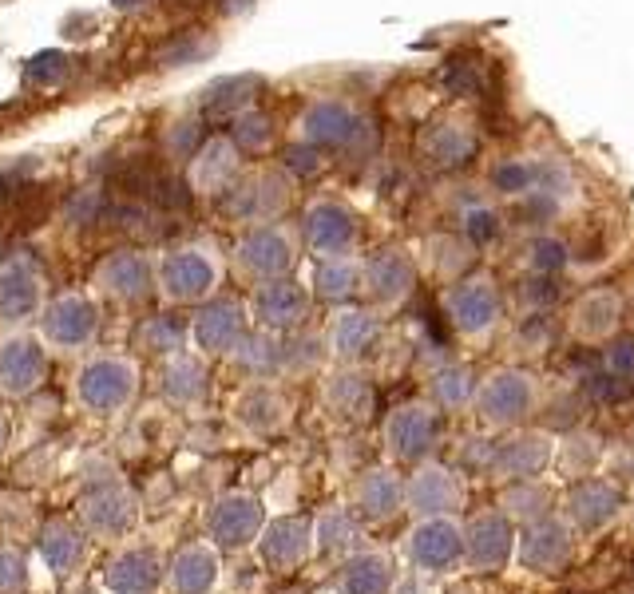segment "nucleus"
Masks as SVG:
<instances>
[{
    "label": "nucleus",
    "mask_w": 634,
    "mask_h": 594,
    "mask_svg": "<svg viewBox=\"0 0 634 594\" xmlns=\"http://www.w3.org/2000/svg\"><path fill=\"white\" fill-rule=\"evenodd\" d=\"M80 523L92 539H107V543H123V539L135 535L139 503H135V492L123 484V476L115 468H100L96 476L84 480Z\"/></svg>",
    "instance_id": "1"
},
{
    "label": "nucleus",
    "mask_w": 634,
    "mask_h": 594,
    "mask_svg": "<svg viewBox=\"0 0 634 594\" xmlns=\"http://www.w3.org/2000/svg\"><path fill=\"white\" fill-rule=\"evenodd\" d=\"M139 389V369L127 357H96L76 373V400L92 416H115Z\"/></svg>",
    "instance_id": "2"
},
{
    "label": "nucleus",
    "mask_w": 634,
    "mask_h": 594,
    "mask_svg": "<svg viewBox=\"0 0 634 594\" xmlns=\"http://www.w3.org/2000/svg\"><path fill=\"white\" fill-rule=\"evenodd\" d=\"M167 555L147 539H123L104 567V594H163Z\"/></svg>",
    "instance_id": "3"
},
{
    "label": "nucleus",
    "mask_w": 634,
    "mask_h": 594,
    "mask_svg": "<svg viewBox=\"0 0 634 594\" xmlns=\"http://www.w3.org/2000/svg\"><path fill=\"white\" fill-rule=\"evenodd\" d=\"M266 527V507L250 492H222L207 511V539L218 551H246Z\"/></svg>",
    "instance_id": "4"
},
{
    "label": "nucleus",
    "mask_w": 634,
    "mask_h": 594,
    "mask_svg": "<svg viewBox=\"0 0 634 594\" xmlns=\"http://www.w3.org/2000/svg\"><path fill=\"white\" fill-rule=\"evenodd\" d=\"M36 559L48 575L56 579H72L88 567L92 559V535L84 531V523L72 519H48L36 531Z\"/></svg>",
    "instance_id": "5"
},
{
    "label": "nucleus",
    "mask_w": 634,
    "mask_h": 594,
    "mask_svg": "<svg viewBox=\"0 0 634 594\" xmlns=\"http://www.w3.org/2000/svg\"><path fill=\"white\" fill-rule=\"evenodd\" d=\"M254 547H258V559L270 567V571H278V575H286V571H298L310 555H314V527L306 523V519H298V515H282V519H270L266 527H262V535L254 539Z\"/></svg>",
    "instance_id": "6"
},
{
    "label": "nucleus",
    "mask_w": 634,
    "mask_h": 594,
    "mask_svg": "<svg viewBox=\"0 0 634 594\" xmlns=\"http://www.w3.org/2000/svg\"><path fill=\"white\" fill-rule=\"evenodd\" d=\"M222 583V551L211 539H195L167 559V594H214Z\"/></svg>",
    "instance_id": "7"
},
{
    "label": "nucleus",
    "mask_w": 634,
    "mask_h": 594,
    "mask_svg": "<svg viewBox=\"0 0 634 594\" xmlns=\"http://www.w3.org/2000/svg\"><path fill=\"white\" fill-rule=\"evenodd\" d=\"M44 373H48V353L36 337L16 333L0 341V393L4 396L36 393Z\"/></svg>",
    "instance_id": "8"
},
{
    "label": "nucleus",
    "mask_w": 634,
    "mask_h": 594,
    "mask_svg": "<svg viewBox=\"0 0 634 594\" xmlns=\"http://www.w3.org/2000/svg\"><path fill=\"white\" fill-rule=\"evenodd\" d=\"M40 325H44V341L48 345H56V349H80V345H88L96 337L100 317H96V305L88 297L68 294L44 309Z\"/></svg>",
    "instance_id": "9"
},
{
    "label": "nucleus",
    "mask_w": 634,
    "mask_h": 594,
    "mask_svg": "<svg viewBox=\"0 0 634 594\" xmlns=\"http://www.w3.org/2000/svg\"><path fill=\"white\" fill-rule=\"evenodd\" d=\"M444 309H448V317H452L456 329L484 333L500 317V294H496V286L488 278H468V282H456L444 294Z\"/></svg>",
    "instance_id": "10"
},
{
    "label": "nucleus",
    "mask_w": 634,
    "mask_h": 594,
    "mask_svg": "<svg viewBox=\"0 0 634 594\" xmlns=\"http://www.w3.org/2000/svg\"><path fill=\"white\" fill-rule=\"evenodd\" d=\"M421 159L432 171H460L476 159L480 151V139L472 127L464 123H432L421 131Z\"/></svg>",
    "instance_id": "11"
},
{
    "label": "nucleus",
    "mask_w": 634,
    "mask_h": 594,
    "mask_svg": "<svg viewBox=\"0 0 634 594\" xmlns=\"http://www.w3.org/2000/svg\"><path fill=\"white\" fill-rule=\"evenodd\" d=\"M436 436H440V420L428 404H401L385 424V440H389L393 456H401V460H421L436 444Z\"/></svg>",
    "instance_id": "12"
},
{
    "label": "nucleus",
    "mask_w": 634,
    "mask_h": 594,
    "mask_svg": "<svg viewBox=\"0 0 634 594\" xmlns=\"http://www.w3.org/2000/svg\"><path fill=\"white\" fill-rule=\"evenodd\" d=\"M191 337H195V345L203 353H214V357L234 353L242 345V337H246V313H242V305L238 301H214L207 309H199V317L191 325Z\"/></svg>",
    "instance_id": "13"
},
{
    "label": "nucleus",
    "mask_w": 634,
    "mask_h": 594,
    "mask_svg": "<svg viewBox=\"0 0 634 594\" xmlns=\"http://www.w3.org/2000/svg\"><path fill=\"white\" fill-rule=\"evenodd\" d=\"M159 282H163V290H167L171 301H199V297H207L214 290L218 270H214V262L207 254H199V250H179V254H171V258L163 262Z\"/></svg>",
    "instance_id": "14"
},
{
    "label": "nucleus",
    "mask_w": 634,
    "mask_h": 594,
    "mask_svg": "<svg viewBox=\"0 0 634 594\" xmlns=\"http://www.w3.org/2000/svg\"><path fill=\"white\" fill-rule=\"evenodd\" d=\"M238 262H242L250 274L266 278V282H270V278H286L290 266H294V242H290L278 226H262V230H254V234L242 238Z\"/></svg>",
    "instance_id": "15"
},
{
    "label": "nucleus",
    "mask_w": 634,
    "mask_h": 594,
    "mask_svg": "<svg viewBox=\"0 0 634 594\" xmlns=\"http://www.w3.org/2000/svg\"><path fill=\"white\" fill-rule=\"evenodd\" d=\"M254 313L266 329H294L306 321L310 313V297L298 282L290 278H270L258 294H254Z\"/></svg>",
    "instance_id": "16"
},
{
    "label": "nucleus",
    "mask_w": 634,
    "mask_h": 594,
    "mask_svg": "<svg viewBox=\"0 0 634 594\" xmlns=\"http://www.w3.org/2000/svg\"><path fill=\"white\" fill-rule=\"evenodd\" d=\"M476 400H480V412H484L488 420H496V424H512V420H520V416L531 408V400H535V385H531L528 373L508 369V373H496V377L480 389Z\"/></svg>",
    "instance_id": "17"
},
{
    "label": "nucleus",
    "mask_w": 634,
    "mask_h": 594,
    "mask_svg": "<svg viewBox=\"0 0 634 594\" xmlns=\"http://www.w3.org/2000/svg\"><path fill=\"white\" fill-rule=\"evenodd\" d=\"M361 123H365V119H361L349 103H337V99H321V103H314V107L306 111V119H302L310 143H317V147H345V151H349V143L357 139Z\"/></svg>",
    "instance_id": "18"
},
{
    "label": "nucleus",
    "mask_w": 634,
    "mask_h": 594,
    "mask_svg": "<svg viewBox=\"0 0 634 594\" xmlns=\"http://www.w3.org/2000/svg\"><path fill=\"white\" fill-rule=\"evenodd\" d=\"M306 242L314 246L317 254H345L353 242H357V222L345 206L337 202H317L314 210L306 214Z\"/></svg>",
    "instance_id": "19"
},
{
    "label": "nucleus",
    "mask_w": 634,
    "mask_h": 594,
    "mask_svg": "<svg viewBox=\"0 0 634 594\" xmlns=\"http://www.w3.org/2000/svg\"><path fill=\"white\" fill-rule=\"evenodd\" d=\"M365 286H369V294L377 297V301L397 305L401 297L413 294V286H417V266L409 262L405 250H381V254L369 258V266H365Z\"/></svg>",
    "instance_id": "20"
},
{
    "label": "nucleus",
    "mask_w": 634,
    "mask_h": 594,
    "mask_svg": "<svg viewBox=\"0 0 634 594\" xmlns=\"http://www.w3.org/2000/svg\"><path fill=\"white\" fill-rule=\"evenodd\" d=\"M409 551H413V559H417L421 567L444 571V567H452V563L460 559V551H464L460 527H456L452 519H424L421 527L413 531V539H409Z\"/></svg>",
    "instance_id": "21"
},
{
    "label": "nucleus",
    "mask_w": 634,
    "mask_h": 594,
    "mask_svg": "<svg viewBox=\"0 0 634 594\" xmlns=\"http://www.w3.org/2000/svg\"><path fill=\"white\" fill-rule=\"evenodd\" d=\"M40 313V274L24 262H12L0 270V321L20 325Z\"/></svg>",
    "instance_id": "22"
},
{
    "label": "nucleus",
    "mask_w": 634,
    "mask_h": 594,
    "mask_svg": "<svg viewBox=\"0 0 634 594\" xmlns=\"http://www.w3.org/2000/svg\"><path fill=\"white\" fill-rule=\"evenodd\" d=\"M464 551H468V563L476 571H500L508 563V551H512V527L500 515H480L468 527Z\"/></svg>",
    "instance_id": "23"
},
{
    "label": "nucleus",
    "mask_w": 634,
    "mask_h": 594,
    "mask_svg": "<svg viewBox=\"0 0 634 594\" xmlns=\"http://www.w3.org/2000/svg\"><path fill=\"white\" fill-rule=\"evenodd\" d=\"M393 591V563L389 555L365 551L349 559L337 575V594H389Z\"/></svg>",
    "instance_id": "24"
},
{
    "label": "nucleus",
    "mask_w": 634,
    "mask_h": 594,
    "mask_svg": "<svg viewBox=\"0 0 634 594\" xmlns=\"http://www.w3.org/2000/svg\"><path fill=\"white\" fill-rule=\"evenodd\" d=\"M377 337H381V321H377L373 313H365V309H349V313H341V317L333 321L329 345H333L337 357L357 361V357H365V353L377 345Z\"/></svg>",
    "instance_id": "25"
},
{
    "label": "nucleus",
    "mask_w": 634,
    "mask_h": 594,
    "mask_svg": "<svg viewBox=\"0 0 634 594\" xmlns=\"http://www.w3.org/2000/svg\"><path fill=\"white\" fill-rule=\"evenodd\" d=\"M357 511L365 519H389L401 511V499H405V488L401 480L389 472V468H373L357 480Z\"/></svg>",
    "instance_id": "26"
},
{
    "label": "nucleus",
    "mask_w": 634,
    "mask_h": 594,
    "mask_svg": "<svg viewBox=\"0 0 634 594\" xmlns=\"http://www.w3.org/2000/svg\"><path fill=\"white\" fill-rule=\"evenodd\" d=\"M567 555H571V535L559 523H539L524 535L520 559L531 571H559L567 563Z\"/></svg>",
    "instance_id": "27"
},
{
    "label": "nucleus",
    "mask_w": 634,
    "mask_h": 594,
    "mask_svg": "<svg viewBox=\"0 0 634 594\" xmlns=\"http://www.w3.org/2000/svg\"><path fill=\"white\" fill-rule=\"evenodd\" d=\"M547 460H551V448H547V440L535 436V432H531V436H516V440H508V444L496 448V472H504V476H512V480L539 476Z\"/></svg>",
    "instance_id": "28"
},
{
    "label": "nucleus",
    "mask_w": 634,
    "mask_h": 594,
    "mask_svg": "<svg viewBox=\"0 0 634 594\" xmlns=\"http://www.w3.org/2000/svg\"><path fill=\"white\" fill-rule=\"evenodd\" d=\"M100 282H104L107 294L123 297V301H139L151 290V266L139 254H115L104 262Z\"/></svg>",
    "instance_id": "29"
},
{
    "label": "nucleus",
    "mask_w": 634,
    "mask_h": 594,
    "mask_svg": "<svg viewBox=\"0 0 634 594\" xmlns=\"http://www.w3.org/2000/svg\"><path fill=\"white\" fill-rule=\"evenodd\" d=\"M619 503H623V495L615 492L607 480H583V484L571 492V515H575L583 527L595 531V527H603V523L615 519Z\"/></svg>",
    "instance_id": "30"
},
{
    "label": "nucleus",
    "mask_w": 634,
    "mask_h": 594,
    "mask_svg": "<svg viewBox=\"0 0 634 594\" xmlns=\"http://www.w3.org/2000/svg\"><path fill=\"white\" fill-rule=\"evenodd\" d=\"M409 507L413 511H421V515H440V511H448V507H456V499H460V488H456V480L444 472V468H424L413 476V484H409Z\"/></svg>",
    "instance_id": "31"
},
{
    "label": "nucleus",
    "mask_w": 634,
    "mask_h": 594,
    "mask_svg": "<svg viewBox=\"0 0 634 594\" xmlns=\"http://www.w3.org/2000/svg\"><path fill=\"white\" fill-rule=\"evenodd\" d=\"M159 389L167 400H175V404H199L207 389H211V377H207V369L199 365V361H191V357H175L163 373H159Z\"/></svg>",
    "instance_id": "32"
},
{
    "label": "nucleus",
    "mask_w": 634,
    "mask_h": 594,
    "mask_svg": "<svg viewBox=\"0 0 634 594\" xmlns=\"http://www.w3.org/2000/svg\"><path fill=\"white\" fill-rule=\"evenodd\" d=\"M325 400H329V408H333L337 416H345V420H365V416H373V385H369V377H361V373H341V377H333V381L325 385Z\"/></svg>",
    "instance_id": "33"
},
{
    "label": "nucleus",
    "mask_w": 634,
    "mask_h": 594,
    "mask_svg": "<svg viewBox=\"0 0 634 594\" xmlns=\"http://www.w3.org/2000/svg\"><path fill=\"white\" fill-rule=\"evenodd\" d=\"M282 206H286V183L274 179V175H262V179L238 187V191H234V202H230V210L242 214V218H270V214H278Z\"/></svg>",
    "instance_id": "34"
},
{
    "label": "nucleus",
    "mask_w": 634,
    "mask_h": 594,
    "mask_svg": "<svg viewBox=\"0 0 634 594\" xmlns=\"http://www.w3.org/2000/svg\"><path fill=\"white\" fill-rule=\"evenodd\" d=\"M623 317V301L607 290H595L575 305V329L583 337H607Z\"/></svg>",
    "instance_id": "35"
},
{
    "label": "nucleus",
    "mask_w": 634,
    "mask_h": 594,
    "mask_svg": "<svg viewBox=\"0 0 634 594\" xmlns=\"http://www.w3.org/2000/svg\"><path fill=\"white\" fill-rule=\"evenodd\" d=\"M357 539H361V527H357V519L349 511H325L317 519L314 543L325 555H345V551L357 547Z\"/></svg>",
    "instance_id": "36"
},
{
    "label": "nucleus",
    "mask_w": 634,
    "mask_h": 594,
    "mask_svg": "<svg viewBox=\"0 0 634 594\" xmlns=\"http://www.w3.org/2000/svg\"><path fill=\"white\" fill-rule=\"evenodd\" d=\"M254 92H262V80L258 76H234V80H218L207 99H203V111L211 115V119H222V115H230V111H238V107H246Z\"/></svg>",
    "instance_id": "37"
},
{
    "label": "nucleus",
    "mask_w": 634,
    "mask_h": 594,
    "mask_svg": "<svg viewBox=\"0 0 634 594\" xmlns=\"http://www.w3.org/2000/svg\"><path fill=\"white\" fill-rule=\"evenodd\" d=\"M282 400L274 389H250V393L238 400V420L250 428V432H274L278 424H282Z\"/></svg>",
    "instance_id": "38"
},
{
    "label": "nucleus",
    "mask_w": 634,
    "mask_h": 594,
    "mask_svg": "<svg viewBox=\"0 0 634 594\" xmlns=\"http://www.w3.org/2000/svg\"><path fill=\"white\" fill-rule=\"evenodd\" d=\"M314 286L317 297H325V301H349L357 294V286H361V270L353 262H345V258H329V262L317 266Z\"/></svg>",
    "instance_id": "39"
},
{
    "label": "nucleus",
    "mask_w": 634,
    "mask_h": 594,
    "mask_svg": "<svg viewBox=\"0 0 634 594\" xmlns=\"http://www.w3.org/2000/svg\"><path fill=\"white\" fill-rule=\"evenodd\" d=\"M238 353V365L250 373V377H270L274 369H282V345L270 337V333H262V337H242V345L234 349Z\"/></svg>",
    "instance_id": "40"
},
{
    "label": "nucleus",
    "mask_w": 634,
    "mask_h": 594,
    "mask_svg": "<svg viewBox=\"0 0 634 594\" xmlns=\"http://www.w3.org/2000/svg\"><path fill=\"white\" fill-rule=\"evenodd\" d=\"M183 341H187V325L179 321V317H151L143 329H139V345L147 349V353H179L183 349Z\"/></svg>",
    "instance_id": "41"
},
{
    "label": "nucleus",
    "mask_w": 634,
    "mask_h": 594,
    "mask_svg": "<svg viewBox=\"0 0 634 594\" xmlns=\"http://www.w3.org/2000/svg\"><path fill=\"white\" fill-rule=\"evenodd\" d=\"M567 262H571V246H567L563 238L539 234V238L528 242V266L535 274H559Z\"/></svg>",
    "instance_id": "42"
},
{
    "label": "nucleus",
    "mask_w": 634,
    "mask_h": 594,
    "mask_svg": "<svg viewBox=\"0 0 634 594\" xmlns=\"http://www.w3.org/2000/svg\"><path fill=\"white\" fill-rule=\"evenodd\" d=\"M432 396L440 408H464L472 400V373L468 369H440L432 377Z\"/></svg>",
    "instance_id": "43"
},
{
    "label": "nucleus",
    "mask_w": 634,
    "mask_h": 594,
    "mask_svg": "<svg viewBox=\"0 0 634 594\" xmlns=\"http://www.w3.org/2000/svg\"><path fill=\"white\" fill-rule=\"evenodd\" d=\"M460 230L472 246H492L500 238V214L484 202H472L464 214H460Z\"/></svg>",
    "instance_id": "44"
},
{
    "label": "nucleus",
    "mask_w": 634,
    "mask_h": 594,
    "mask_svg": "<svg viewBox=\"0 0 634 594\" xmlns=\"http://www.w3.org/2000/svg\"><path fill=\"white\" fill-rule=\"evenodd\" d=\"M230 175H234V151H230V143L214 139L211 147L203 151V159H199V187L218 191L222 183H230Z\"/></svg>",
    "instance_id": "45"
},
{
    "label": "nucleus",
    "mask_w": 634,
    "mask_h": 594,
    "mask_svg": "<svg viewBox=\"0 0 634 594\" xmlns=\"http://www.w3.org/2000/svg\"><path fill=\"white\" fill-rule=\"evenodd\" d=\"M492 187L508 198L528 195L531 187H535V163H524V159H504V163H496V167H492Z\"/></svg>",
    "instance_id": "46"
},
{
    "label": "nucleus",
    "mask_w": 634,
    "mask_h": 594,
    "mask_svg": "<svg viewBox=\"0 0 634 594\" xmlns=\"http://www.w3.org/2000/svg\"><path fill=\"white\" fill-rule=\"evenodd\" d=\"M32 583V563L20 547H0V594H24Z\"/></svg>",
    "instance_id": "47"
},
{
    "label": "nucleus",
    "mask_w": 634,
    "mask_h": 594,
    "mask_svg": "<svg viewBox=\"0 0 634 594\" xmlns=\"http://www.w3.org/2000/svg\"><path fill=\"white\" fill-rule=\"evenodd\" d=\"M444 84H448L452 96H480V88H484L480 68L468 64V60H452V64L444 68Z\"/></svg>",
    "instance_id": "48"
},
{
    "label": "nucleus",
    "mask_w": 634,
    "mask_h": 594,
    "mask_svg": "<svg viewBox=\"0 0 634 594\" xmlns=\"http://www.w3.org/2000/svg\"><path fill=\"white\" fill-rule=\"evenodd\" d=\"M234 139H238V147H246V151H262V147L274 139V127H270L266 115H242L238 127H234Z\"/></svg>",
    "instance_id": "49"
},
{
    "label": "nucleus",
    "mask_w": 634,
    "mask_h": 594,
    "mask_svg": "<svg viewBox=\"0 0 634 594\" xmlns=\"http://www.w3.org/2000/svg\"><path fill=\"white\" fill-rule=\"evenodd\" d=\"M587 396L599 404H623L631 396V385L619 373H599V377H587Z\"/></svg>",
    "instance_id": "50"
},
{
    "label": "nucleus",
    "mask_w": 634,
    "mask_h": 594,
    "mask_svg": "<svg viewBox=\"0 0 634 594\" xmlns=\"http://www.w3.org/2000/svg\"><path fill=\"white\" fill-rule=\"evenodd\" d=\"M559 294H563V286L555 282V274H535V278H524L520 282V297L528 301V305H555L559 301Z\"/></svg>",
    "instance_id": "51"
},
{
    "label": "nucleus",
    "mask_w": 634,
    "mask_h": 594,
    "mask_svg": "<svg viewBox=\"0 0 634 594\" xmlns=\"http://www.w3.org/2000/svg\"><path fill=\"white\" fill-rule=\"evenodd\" d=\"M520 214L528 218V222H551L555 214H559V202L563 198H555L551 191H539V187H531L528 195H520Z\"/></svg>",
    "instance_id": "52"
},
{
    "label": "nucleus",
    "mask_w": 634,
    "mask_h": 594,
    "mask_svg": "<svg viewBox=\"0 0 634 594\" xmlns=\"http://www.w3.org/2000/svg\"><path fill=\"white\" fill-rule=\"evenodd\" d=\"M28 76H32L36 84H60V80L68 76V60H64L60 52H44V56H36V60H32Z\"/></svg>",
    "instance_id": "53"
},
{
    "label": "nucleus",
    "mask_w": 634,
    "mask_h": 594,
    "mask_svg": "<svg viewBox=\"0 0 634 594\" xmlns=\"http://www.w3.org/2000/svg\"><path fill=\"white\" fill-rule=\"evenodd\" d=\"M207 52H214L211 40H207V44H199V36H191V40L171 44V48L163 52V64H167V68H183V64H195V60H199V56H207Z\"/></svg>",
    "instance_id": "54"
},
{
    "label": "nucleus",
    "mask_w": 634,
    "mask_h": 594,
    "mask_svg": "<svg viewBox=\"0 0 634 594\" xmlns=\"http://www.w3.org/2000/svg\"><path fill=\"white\" fill-rule=\"evenodd\" d=\"M286 167L294 171V175H317L321 171V155H317V147H290L286 151Z\"/></svg>",
    "instance_id": "55"
},
{
    "label": "nucleus",
    "mask_w": 634,
    "mask_h": 594,
    "mask_svg": "<svg viewBox=\"0 0 634 594\" xmlns=\"http://www.w3.org/2000/svg\"><path fill=\"white\" fill-rule=\"evenodd\" d=\"M607 365H611V373H619V377H634V337H623L619 345H611Z\"/></svg>",
    "instance_id": "56"
},
{
    "label": "nucleus",
    "mask_w": 634,
    "mask_h": 594,
    "mask_svg": "<svg viewBox=\"0 0 634 594\" xmlns=\"http://www.w3.org/2000/svg\"><path fill=\"white\" fill-rule=\"evenodd\" d=\"M508 503H516L520 515H543V507H535V503H547V492L543 488H520V492L508 495Z\"/></svg>",
    "instance_id": "57"
},
{
    "label": "nucleus",
    "mask_w": 634,
    "mask_h": 594,
    "mask_svg": "<svg viewBox=\"0 0 634 594\" xmlns=\"http://www.w3.org/2000/svg\"><path fill=\"white\" fill-rule=\"evenodd\" d=\"M64 594H104V587H88V583H76L72 591H64Z\"/></svg>",
    "instance_id": "58"
},
{
    "label": "nucleus",
    "mask_w": 634,
    "mask_h": 594,
    "mask_svg": "<svg viewBox=\"0 0 634 594\" xmlns=\"http://www.w3.org/2000/svg\"><path fill=\"white\" fill-rule=\"evenodd\" d=\"M397 594H421V583H417V579H409V583H401V587H397Z\"/></svg>",
    "instance_id": "59"
},
{
    "label": "nucleus",
    "mask_w": 634,
    "mask_h": 594,
    "mask_svg": "<svg viewBox=\"0 0 634 594\" xmlns=\"http://www.w3.org/2000/svg\"><path fill=\"white\" fill-rule=\"evenodd\" d=\"M143 0H115V8H139Z\"/></svg>",
    "instance_id": "60"
},
{
    "label": "nucleus",
    "mask_w": 634,
    "mask_h": 594,
    "mask_svg": "<svg viewBox=\"0 0 634 594\" xmlns=\"http://www.w3.org/2000/svg\"><path fill=\"white\" fill-rule=\"evenodd\" d=\"M0 448H4V424H0Z\"/></svg>",
    "instance_id": "61"
}]
</instances>
